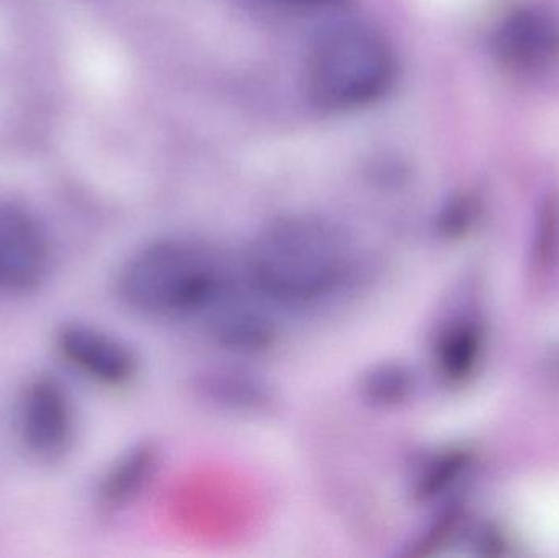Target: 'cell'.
Returning <instances> with one entry per match:
<instances>
[{"instance_id": "cell-13", "label": "cell", "mask_w": 559, "mask_h": 558, "mask_svg": "<svg viewBox=\"0 0 559 558\" xmlns=\"http://www.w3.org/2000/svg\"><path fill=\"white\" fill-rule=\"evenodd\" d=\"M559 242V197L550 195L545 200L538 223L537 246H535V262L540 271L551 268L557 259Z\"/></svg>"}, {"instance_id": "cell-14", "label": "cell", "mask_w": 559, "mask_h": 558, "mask_svg": "<svg viewBox=\"0 0 559 558\" xmlns=\"http://www.w3.org/2000/svg\"><path fill=\"white\" fill-rule=\"evenodd\" d=\"M283 2L289 3V5L305 7V9H308V7L329 5V3L335 2V0H283Z\"/></svg>"}, {"instance_id": "cell-9", "label": "cell", "mask_w": 559, "mask_h": 558, "mask_svg": "<svg viewBox=\"0 0 559 558\" xmlns=\"http://www.w3.org/2000/svg\"><path fill=\"white\" fill-rule=\"evenodd\" d=\"M157 462L159 451L150 442L134 446L124 452L102 480V503L108 508H120L133 501L153 478Z\"/></svg>"}, {"instance_id": "cell-10", "label": "cell", "mask_w": 559, "mask_h": 558, "mask_svg": "<svg viewBox=\"0 0 559 558\" xmlns=\"http://www.w3.org/2000/svg\"><path fill=\"white\" fill-rule=\"evenodd\" d=\"M481 349L478 327L468 320H455L440 330L433 356L440 373L449 380L465 379L472 373Z\"/></svg>"}, {"instance_id": "cell-6", "label": "cell", "mask_w": 559, "mask_h": 558, "mask_svg": "<svg viewBox=\"0 0 559 558\" xmlns=\"http://www.w3.org/2000/svg\"><path fill=\"white\" fill-rule=\"evenodd\" d=\"M55 346L72 369L100 385H127L136 376L134 351L120 337L92 324H62Z\"/></svg>"}, {"instance_id": "cell-1", "label": "cell", "mask_w": 559, "mask_h": 558, "mask_svg": "<svg viewBox=\"0 0 559 558\" xmlns=\"http://www.w3.org/2000/svg\"><path fill=\"white\" fill-rule=\"evenodd\" d=\"M352 256L350 242L337 226L312 216H289L255 236L246 272L267 300L306 307L325 300L345 284Z\"/></svg>"}, {"instance_id": "cell-2", "label": "cell", "mask_w": 559, "mask_h": 558, "mask_svg": "<svg viewBox=\"0 0 559 558\" xmlns=\"http://www.w3.org/2000/svg\"><path fill=\"white\" fill-rule=\"evenodd\" d=\"M115 288L133 313L177 320L212 311L231 294V281L225 262L209 246L163 238L124 259Z\"/></svg>"}, {"instance_id": "cell-5", "label": "cell", "mask_w": 559, "mask_h": 558, "mask_svg": "<svg viewBox=\"0 0 559 558\" xmlns=\"http://www.w3.org/2000/svg\"><path fill=\"white\" fill-rule=\"evenodd\" d=\"M51 264V246L38 219L0 202V292L23 294L38 287Z\"/></svg>"}, {"instance_id": "cell-4", "label": "cell", "mask_w": 559, "mask_h": 558, "mask_svg": "<svg viewBox=\"0 0 559 558\" xmlns=\"http://www.w3.org/2000/svg\"><path fill=\"white\" fill-rule=\"evenodd\" d=\"M16 429L23 448L41 461H56L71 449L74 405L58 379L36 376L25 383L16 403Z\"/></svg>"}, {"instance_id": "cell-11", "label": "cell", "mask_w": 559, "mask_h": 558, "mask_svg": "<svg viewBox=\"0 0 559 558\" xmlns=\"http://www.w3.org/2000/svg\"><path fill=\"white\" fill-rule=\"evenodd\" d=\"M210 400L236 409H258L269 400V392L261 380L242 372H213L202 383Z\"/></svg>"}, {"instance_id": "cell-7", "label": "cell", "mask_w": 559, "mask_h": 558, "mask_svg": "<svg viewBox=\"0 0 559 558\" xmlns=\"http://www.w3.org/2000/svg\"><path fill=\"white\" fill-rule=\"evenodd\" d=\"M499 55L515 66H532L559 52V19L540 10H524L506 20L496 36Z\"/></svg>"}, {"instance_id": "cell-12", "label": "cell", "mask_w": 559, "mask_h": 558, "mask_svg": "<svg viewBox=\"0 0 559 558\" xmlns=\"http://www.w3.org/2000/svg\"><path fill=\"white\" fill-rule=\"evenodd\" d=\"M413 389V373L396 363L378 364L361 380L365 400L377 406L397 405L411 395Z\"/></svg>"}, {"instance_id": "cell-3", "label": "cell", "mask_w": 559, "mask_h": 558, "mask_svg": "<svg viewBox=\"0 0 559 558\" xmlns=\"http://www.w3.org/2000/svg\"><path fill=\"white\" fill-rule=\"evenodd\" d=\"M394 56L370 29L341 26L321 36L306 68L312 100L328 110H354L383 97L393 84Z\"/></svg>"}, {"instance_id": "cell-8", "label": "cell", "mask_w": 559, "mask_h": 558, "mask_svg": "<svg viewBox=\"0 0 559 558\" xmlns=\"http://www.w3.org/2000/svg\"><path fill=\"white\" fill-rule=\"evenodd\" d=\"M228 298L210 311L212 336L223 346L242 353H258L271 346L277 333L274 321L248 305L229 304Z\"/></svg>"}]
</instances>
